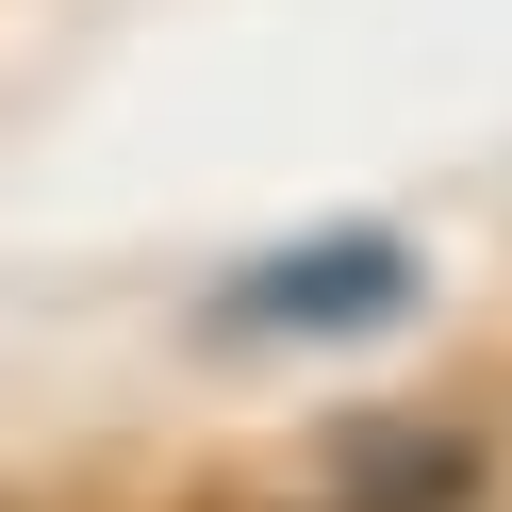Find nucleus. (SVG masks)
<instances>
[{
  "mask_svg": "<svg viewBox=\"0 0 512 512\" xmlns=\"http://www.w3.org/2000/svg\"><path fill=\"white\" fill-rule=\"evenodd\" d=\"M380 314H413V248L397 232H314V248H281V265H248L232 298H215V331L331 347V331H380Z\"/></svg>",
  "mask_w": 512,
  "mask_h": 512,
  "instance_id": "f257e3e1",
  "label": "nucleus"
},
{
  "mask_svg": "<svg viewBox=\"0 0 512 512\" xmlns=\"http://www.w3.org/2000/svg\"><path fill=\"white\" fill-rule=\"evenodd\" d=\"M463 446L446 430H347V512H463Z\"/></svg>",
  "mask_w": 512,
  "mask_h": 512,
  "instance_id": "f03ea898",
  "label": "nucleus"
}]
</instances>
